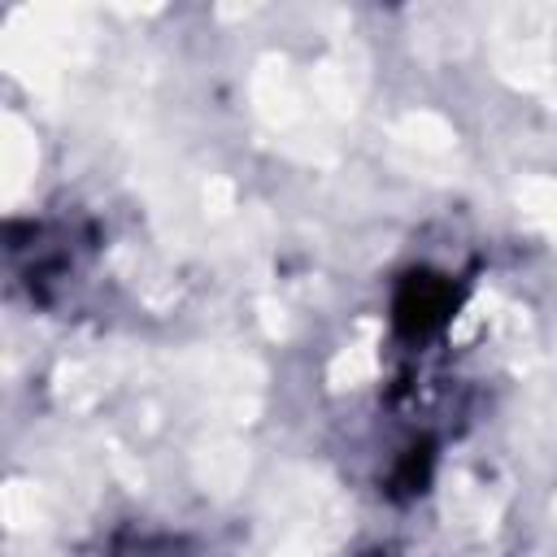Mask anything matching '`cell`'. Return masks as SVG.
Wrapping results in <instances>:
<instances>
[{
	"instance_id": "obj_3",
	"label": "cell",
	"mask_w": 557,
	"mask_h": 557,
	"mask_svg": "<svg viewBox=\"0 0 557 557\" xmlns=\"http://www.w3.org/2000/svg\"><path fill=\"white\" fill-rule=\"evenodd\" d=\"M100 557H183V540L170 531H117Z\"/></svg>"
},
{
	"instance_id": "obj_1",
	"label": "cell",
	"mask_w": 557,
	"mask_h": 557,
	"mask_svg": "<svg viewBox=\"0 0 557 557\" xmlns=\"http://www.w3.org/2000/svg\"><path fill=\"white\" fill-rule=\"evenodd\" d=\"M91 231L78 222H9V270L30 300L52 305L91 261Z\"/></svg>"
},
{
	"instance_id": "obj_2",
	"label": "cell",
	"mask_w": 557,
	"mask_h": 557,
	"mask_svg": "<svg viewBox=\"0 0 557 557\" xmlns=\"http://www.w3.org/2000/svg\"><path fill=\"white\" fill-rule=\"evenodd\" d=\"M461 300H466V287L448 270H431V265L405 270L396 292H392V335H396V344L409 348V352H422L426 344L444 339Z\"/></svg>"
}]
</instances>
